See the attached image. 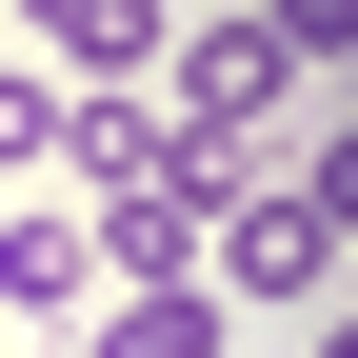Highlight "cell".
Instances as JSON below:
<instances>
[{"label":"cell","instance_id":"3","mask_svg":"<svg viewBox=\"0 0 358 358\" xmlns=\"http://www.w3.org/2000/svg\"><path fill=\"white\" fill-rule=\"evenodd\" d=\"M0 319H100V219H80L60 179L0 199Z\"/></svg>","mask_w":358,"mask_h":358},{"label":"cell","instance_id":"4","mask_svg":"<svg viewBox=\"0 0 358 358\" xmlns=\"http://www.w3.org/2000/svg\"><path fill=\"white\" fill-rule=\"evenodd\" d=\"M159 40H179L159 0H20V60L40 80H159Z\"/></svg>","mask_w":358,"mask_h":358},{"label":"cell","instance_id":"5","mask_svg":"<svg viewBox=\"0 0 358 358\" xmlns=\"http://www.w3.org/2000/svg\"><path fill=\"white\" fill-rule=\"evenodd\" d=\"M80 358H219V279H100Z\"/></svg>","mask_w":358,"mask_h":358},{"label":"cell","instance_id":"7","mask_svg":"<svg viewBox=\"0 0 358 358\" xmlns=\"http://www.w3.org/2000/svg\"><path fill=\"white\" fill-rule=\"evenodd\" d=\"M239 20H259V40H279V60H299V80H338V60H358V0H239Z\"/></svg>","mask_w":358,"mask_h":358},{"label":"cell","instance_id":"12","mask_svg":"<svg viewBox=\"0 0 358 358\" xmlns=\"http://www.w3.org/2000/svg\"><path fill=\"white\" fill-rule=\"evenodd\" d=\"M40 358H60V338H40Z\"/></svg>","mask_w":358,"mask_h":358},{"label":"cell","instance_id":"6","mask_svg":"<svg viewBox=\"0 0 358 358\" xmlns=\"http://www.w3.org/2000/svg\"><path fill=\"white\" fill-rule=\"evenodd\" d=\"M0 179H60V80L0 60Z\"/></svg>","mask_w":358,"mask_h":358},{"label":"cell","instance_id":"11","mask_svg":"<svg viewBox=\"0 0 358 358\" xmlns=\"http://www.w3.org/2000/svg\"><path fill=\"white\" fill-rule=\"evenodd\" d=\"M0 199H20V179H0Z\"/></svg>","mask_w":358,"mask_h":358},{"label":"cell","instance_id":"10","mask_svg":"<svg viewBox=\"0 0 358 358\" xmlns=\"http://www.w3.org/2000/svg\"><path fill=\"white\" fill-rule=\"evenodd\" d=\"M159 20H199V0H159Z\"/></svg>","mask_w":358,"mask_h":358},{"label":"cell","instance_id":"1","mask_svg":"<svg viewBox=\"0 0 358 358\" xmlns=\"http://www.w3.org/2000/svg\"><path fill=\"white\" fill-rule=\"evenodd\" d=\"M199 279H219V319H319V299L358 279V239L299 219V179H239V199H219V239H199Z\"/></svg>","mask_w":358,"mask_h":358},{"label":"cell","instance_id":"9","mask_svg":"<svg viewBox=\"0 0 358 358\" xmlns=\"http://www.w3.org/2000/svg\"><path fill=\"white\" fill-rule=\"evenodd\" d=\"M319 358H358V299H319Z\"/></svg>","mask_w":358,"mask_h":358},{"label":"cell","instance_id":"2","mask_svg":"<svg viewBox=\"0 0 358 358\" xmlns=\"http://www.w3.org/2000/svg\"><path fill=\"white\" fill-rule=\"evenodd\" d=\"M159 120H199V140H279V120H299V60L239 20V0H199V20L159 40Z\"/></svg>","mask_w":358,"mask_h":358},{"label":"cell","instance_id":"8","mask_svg":"<svg viewBox=\"0 0 358 358\" xmlns=\"http://www.w3.org/2000/svg\"><path fill=\"white\" fill-rule=\"evenodd\" d=\"M299 219H319V239H358V120H319V140H299Z\"/></svg>","mask_w":358,"mask_h":358}]
</instances>
